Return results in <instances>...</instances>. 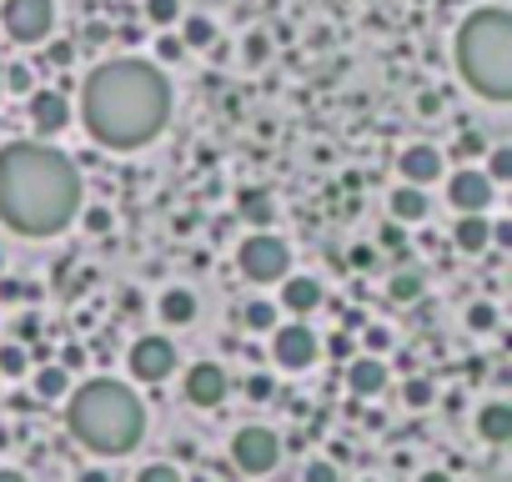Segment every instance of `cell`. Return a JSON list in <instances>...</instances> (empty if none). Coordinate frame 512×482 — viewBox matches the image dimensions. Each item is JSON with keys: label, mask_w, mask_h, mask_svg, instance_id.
Masks as SVG:
<instances>
[{"label": "cell", "mask_w": 512, "mask_h": 482, "mask_svg": "<svg viewBox=\"0 0 512 482\" xmlns=\"http://www.w3.org/2000/svg\"><path fill=\"white\" fill-rule=\"evenodd\" d=\"M81 121L96 146L136 151L161 136V126L171 121V86L151 61H136V55L106 61L91 71L81 91Z\"/></svg>", "instance_id": "6da1fadb"}, {"label": "cell", "mask_w": 512, "mask_h": 482, "mask_svg": "<svg viewBox=\"0 0 512 482\" xmlns=\"http://www.w3.org/2000/svg\"><path fill=\"white\" fill-rule=\"evenodd\" d=\"M81 211V172L66 151L11 141L0 151V221L15 236H55Z\"/></svg>", "instance_id": "7a4b0ae2"}, {"label": "cell", "mask_w": 512, "mask_h": 482, "mask_svg": "<svg viewBox=\"0 0 512 482\" xmlns=\"http://www.w3.org/2000/svg\"><path fill=\"white\" fill-rule=\"evenodd\" d=\"M66 428L76 432V442H86L101 457H121L131 452L146 432V408L141 397L126 382H111V377H96V382L76 387L66 408Z\"/></svg>", "instance_id": "3957f363"}, {"label": "cell", "mask_w": 512, "mask_h": 482, "mask_svg": "<svg viewBox=\"0 0 512 482\" xmlns=\"http://www.w3.org/2000/svg\"><path fill=\"white\" fill-rule=\"evenodd\" d=\"M458 71L478 96L512 101V15L488 5L458 25Z\"/></svg>", "instance_id": "277c9868"}, {"label": "cell", "mask_w": 512, "mask_h": 482, "mask_svg": "<svg viewBox=\"0 0 512 482\" xmlns=\"http://www.w3.org/2000/svg\"><path fill=\"white\" fill-rule=\"evenodd\" d=\"M237 261H241V277L246 281H282L286 271H292V247L272 231H256V236L241 241Z\"/></svg>", "instance_id": "5b68a950"}, {"label": "cell", "mask_w": 512, "mask_h": 482, "mask_svg": "<svg viewBox=\"0 0 512 482\" xmlns=\"http://www.w3.org/2000/svg\"><path fill=\"white\" fill-rule=\"evenodd\" d=\"M231 462L241 472H251V477H262V472H272L282 462V442H276L272 428H241L231 438Z\"/></svg>", "instance_id": "8992f818"}, {"label": "cell", "mask_w": 512, "mask_h": 482, "mask_svg": "<svg viewBox=\"0 0 512 482\" xmlns=\"http://www.w3.org/2000/svg\"><path fill=\"white\" fill-rule=\"evenodd\" d=\"M272 357L286 367V372H306V367L322 357V342H316L312 327H302V321H286V327H276V332H272Z\"/></svg>", "instance_id": "52a82bcc"}, {"label": "cell", "mask_w": 512, "mask_h": 482, "mask_svg": "<svg viewBox=\"0 0 512 482\" xmlns=\"http://www.w3.org/2000/svg\"><path fill=\"white\" fill-rule=\"evenodd\" d=\"M55 25V5L51 0H5V31L15 35V41H45Z\"/></svg>", "instance_id": "ba28073f"}, {"label": "cell", "mask_w": 512, "mask_h": 482, "mask_svg": "<svg viewBox=\"0 0 512 482\" xmlns=\"http://www.w3.org/2000/svg\"><path fill=\"white\" fill-rule=\"evenodd\" d=\"M176 372V347L166 342V337H141V342L131 347V377L136 382H166V377Z\"/></svg>", "instance_id": "9c48e42d"}, {"label": "cell", "mask_w": 512, "mask_h": 482, "mask_svg": "<svg viewBox=\"0 0 512 482\" xmlns=\"http://www.w3.org/2000/svg\"><path fill=\"white\" fill-rule=\"evenodd\" d=\"M227 387L231 382L217 362H197L186 372V402H191V408H217L221 397H227Z\"/></svg>", "instance_id": "30bf717a"}, {"label": "cell", "mask_w": 512, "mask_h": 482, "mask_svg": "<svg viewBox=\"0 0 512 482\" xmlns=\"http://www.w3.org/2000/svg\"><path fill=\"white\" fill-rule=\"evenodd\" d=\"M31 126L41 131V136H55V131L71 126V101L61 96V91H31Z\"/></svg>", "instance_id": "8fae6325"}, {"label": "cell", "mask_w": 512, "mask_h": 482, "mask_svg": "<svg viewBox=\"0 0 512 482\" xmlns=\"http://www.w3.org/2000/svg\"><path fill=\"white\" fill-rule=\"evenodd\" d=\"M447 196H452V206H458L462 216H482L492 202V182L482 172H458L452 186H447Z\"/></svg>", "instance_id": "7c38bea8"}, {"label": "cell", "mask_w": 512, "mask_h": 482, "mask_svg": "<svg viewBox=\"0 0 512 482\" xmlns=\"http://www.w3.org/2000/svg\"><path fill=\"white\" fill-rule=\"evenodd\" d=\"M397 166H402L407 186H432L437 176H442V151L437 146H407Z\"/></svg>", "instance_id": "4fadbf2b"}, {"label": "cell", "mask_w": 512, "mask_h": 482, "mask_svg": "<svg viewBox=\"0 0 512 482\" xmlns=\"http://www.w3.org/2000/svg\"><path fill=\"white\" fill-rule=\"evenodd\" d=\"M347 387L357 397H377L382 387H387V362H377V357H352L347 362Z\"/></svg>", "instance_id": "5bb4252c"}, {"label": "cell", "mask_w": 512, "mask_h": 482, "mask_svg": "<svg viewBox=\"0 0 512 482\" xmlns=\"http://www.w3.org/2000/svg\"><path fill=\"white\" fill-rule=\"evenodd\" d=\"M282 301H286V311L306 317V311L322 307V281H312V277H282Z\"/></svg>", "instance_id": "9a60e30c"}, {"label": "cell", "mask_w": 512, "mask_h": 482, "mask_svg": "<svg viewBox=\"0 0 512 482\" xmlns=\"http://www.w3.org/2000/svg\"><path fill=\"white\" fill-rule=\"evenodd\" d=\"M478 432L482 442H512V402H488L478 412Z\"/></svg>", "instance_id": "2e32d148"}, {"label": "cell", "mask_w": 512, "mask_h": 482, "mask_svg": "<svg viewBox=\"0 0 512 482\" xmlns=\"http://www.w3.org/2000/svg\"><path fill=\"white\" fill-rule=\"evenodd\" d=\"M432 202H427L422 186H397L392 192V221H427Z\"/></svg>", "instance_id": "e0dca14e"}, {"label": "cell", "mask_w": 512, "mask_h": 482, "mask_svg": "<svg viewBox=\"0 0 512 482\" xmlns=\"http://www.w3.org/2000/svg\"><path fill=\"white\" fill-rule=\"evenodd\" d=\"M422 291H427L422 271H392V281H387V301H397V307L422 301Z\"/></svg>", "instance_id": "ac0fdd59"}, {"label": "cell", "mask_w": 512, "mask_h": 482, "mask_svg": "<svg viewBox=\"0 0 512 482\" xmlns=\"http://www.w3.org/2000/svg\"><path fill=\"white\" fill-rule=\"evenodd\" d=\"M191 317H197V297H191L186 287H171V291L161 297V321H171V327H186Z\"/></svg>", "instance_id": "d6986e66"}, {"label": "cell", "mask_w": 512, "mask_h": 482, "mask_svg": "<svg viewBox=\"0 0 512 482\" xmlns=\"http://www.w3.org/2000/svg\"><path fill=\"white\" fill-rule=\"evenodd\" d=\"M488 231H492L488 216H462V221H458V236H452V241H458L462 251H472V257H478V251H488Z\"/></svg>", "instance_id": "ffe728a7"}, {"label": "cell", "mask_w": 512, "mask_h": 482, "mask_svg": "<svg viewBox=\"0 0 512 482\" xmlns=\"http://www.w3.org/2000/svg\"><path fill=\"white\" fill-rule=\"evenodd\" d=\"M71 392V372L66 367H41L35 372V397H45V402H55V397Z\"/></svg>", "instance_id": "44dd1931"}, {"label": "cell", "mask_w": 512, "mask_h": 482, "mask_svg": "<svg viewBox=\"0 0 512 482\" xmlns=\"http://www.w3.org/2000/svg\"><path fill=\"white\" fill-rule=\"evenodd\" d=\"M191 41V51H207L211 41H217V25L207 21V15H191V21H186V35H181V45Z\"/></svg>", "instance_id": "7402d4cb"}, {"label": "cell", "mask_w": 512, "mask_h": 482, "mask_svg": "<svg viewBox=\"0 0 512 482\" xmlns=\"http://www.w3.org/2000/svg\"><path fill=\"white\" fill-rule=\"evenodd\" d=\"M241 216L256 221V226H266V221H272V196H266V192H246V196H241Z\"/></svg>", "instance_id": "603a6c76"}, {"label": "cell", "mask_w": 512, "mask_h": 482, "mask_svg": "<svg viewBox=\"0 0 512 482\" xmlns=\"http://www.w3.org/2000/svg\"><path fill=\"white\" fill-rule=\"evenodd\" d=\"M482 176H488L492 186H498V182H512V146L488 151V172H482Z\"/></svg>", "instance_id": "cb8c5ba5"}, {"label": "cell", "mask_w": 512, "mask_h": 482, "mask_svg": "<svg viewBox=\"0 0 512 482\" xmlns=\"http://www.w3.org/2000/svg\"><path fill=\"white\" fill-rule=\"evenodd\" d=\"M241 317H246V327H251V332H272L276 307H272V301H251V307L241 311Z\"/></svg>", "instance_id": "d4e9b609"}, {"label": "cell", "mask_w": 512, "mask_h": 482, "mask_svg": "<svg viewBox=\"0 0 512 482\" xmlns=\"http://www.w3.org/2000/svg\"><path fill=\"white\" fill-rule=\"evenodd\" d=\"M468 327L472 332H492V327H498V307H492V301H472L468 307Z\"/></svg>", "instance_id": "484cf974"}, {"label": "cell", "mask_w": 512, "mask_h": 482, "mask_svg": "<svg viewBox=\"0 0 512 482\" xmlns=\"http://www.w3.org/2000/svg\"><path fill=\"white\" fill-rule=\"evenodd\" d=\"M25 367H31V357L21 352V347H0V377H25Z\"/></svg>", "instance_id": "4316f807"}, {"label": "cell", "mask_w": 512, "mask_h": 482, "mask_svg": "<svg viewBox=\"0 0 512 482\" xmlns=\"http://www.w3.org/2000/svg\"><path fill=\"white\" fill-rule=\"evenodd\" d=\"M0 91H15V96H31V71H25V65H5V71H0Z\"/></svg>", "instance_id": "83f0119b"}, {"label": "cell", "mask_w": 512, "mask_h": 482, "mask_svg": "<svg viewBox=\"0 0 512 482\" xmlns=\"http://www.w3.org/2000/svg\"><path fill=\"white\" fill-rule=\"evenodd\" d=\"M146 15H151V25H171L181 15V0H146Z\"/></svg>", "instance_id": "f1b7e54d"}, {"label": "cell", "mask_w": 512, "mask_h": 482, "mask_svg": "<svg viewBox=\"0 0 512 482\" xmlns=\"http://www.w3.org/2000/svg\"><path fill=\"white\" fill-rule=\"evenodd\" d=\"M302 482H337V462H327V457H316V462H306Z\"/></svg>", "instance_id": "f546056e"}, {"label": "cell", "mask_w": 512, "mask_h": 482, "mask_svg": "<svg viewBox=\"0 0 512 482\" xmlns=\"http://www.w3.org/2000/svg\"><path fill=\"white\" fill-rule=\"evenodd\" d=\"M136 482H186V477L171 467V462H151V467H141V477Z\"/></svg>", "instance_id": "4dcf8cb0"}, {"label": "cell", "mask_w": 512, "mask_h": 482, "mask_svg": "<svg viewBox=\"0 0 512 482\" xmlns=\"http://www.w3.org/2000/svg\"><path fill=\"white\" fill-rule=\"evenodd\" d=\"M402 397H407V408H427V402H432V382H422V377H417V382L402 387Z\"/></svg>", "instance_id": "1f68e13d"}, {"label": "cell", "mask_w": 512, "mask_h": 482, "mask_svg": "<svg viewBox=\"0 0 512 482\" xmlns=\"http://www.w3.org/2000/svg\"><path fill=\"white\" fill-rule=\"evenodd\" d=\"M156 55H161V61H181V55H186L181 35H161V41H156Z\"/></svg>", "instance_id": "d6a6232c"}, {"label": "cell", "mask_w": 512, "mask_h": 482, "mask_svg": "<svg viewBox=\"0 0 512 482\" xmlns=\"http://www.w3.org/2000/svg\"><path fill=\"white\" fill-rule=\"evenodd\" d=\"M246 61H251V65H262V61H266V35H262V31L246 35Z\"/></svg>", "instance_id": "836d02e7"}, {"label": "cell", "mask_w": 512, "mask_h": 482, "mask_svg": "<svg viewBox=\"0 0 512 482\" xmlns=\"http://www.w3.org/2000/svg\"><path fill=\"white\" fill-rule=\"evenodd\" d=\"M246 392L256 397V402H266V397H272L276 387H272V377H262V372H256V377H251V382H246Z\"/></svg>", "instance_id": "e575fe53"}, {"label": "cell", "mask_w": 512, "mask_h": 482, "mask_svg": "<svg viewBox=\"0 0 512 482\" xmlns=\"http://www.w3.org/2000/svg\"><path fill=\"white\" fill-rule=\"evenodd\" d=\"M367 347L372 352H387V347H392V332H387V327H367Z\"/></svg>", "instance_id": "d590c367"}, {"label": "cell", "mask_w": 512, "mask_h": 482, "mask_svg": "<svg viewBox=\"0 0 512 482\" xmlns=\"http://www.w3.org/2000/svg\"><path fill=\"white\" fill-rule=\"evenodd\" d=\"M71 61H76V45H71V41H55L51 45V65H71Z\"/></svg>", "instance_id": "8d00e7d4"}, {"label": "cell", "mask_w": 512, "mask_h": 482, "mask_svg": "<svg viewBox=\"0 0 512 482\" xmlns=\"http://www.w3.org/2000/svg\"><path fill=\"white\" fill-rule=\"evenodd\" d=\"M86 226H91V231H111V211H106V206H91Z\"/></svg>", "instance_id": "74e56055"}, {"label": "cell", "mask_w": 512, "mask_h": 482, "mask_svg": "<svg viewBox=\"0 0 512 482\" xmlns=\"http://www.w3.org/2000/svg\"><path fill=\"white\" fill-rule=\"evenodd\" d=\"M458 151H462V156H478V151H482V136H478V131H462V136H458Z\"/></svg>", "instance_id": "f35d334b"}, {"label": "cell", "mask_w": 512, "mask_h": 482, "mask_svg": "<svg viewBox=\"0 0 512 482\" xmlns=\"http://www.w3.org/2000/svg\"><path fill=\"white\" fill-rule=\"evenodd\" d=\"M417 111H422V116H437V111H442V96H437V91H427V96H417Z\"/></svg>", "instance_id": "ab89813d"}, {"label": "cell", "mask_w": 512, "mask_h": 482, "mask_svg": "<svg viewBox=\"0 0 512 482\" xmlns=\"http://www.w3.org/2000/svg\"><path fill=\"white\" fill-rule=\"evenodd\" d=\"M327 352L347 362V357H352V337H347V332H342V337H332V342H327Z\"/></svg>", "instance_id": "60d3db41"}, {"label": "cell", "mask_w": 512, "mask_h": 482, "mask_svg": "<svg viewBox=\"0 0 512 482\" xmlns=\"http://www.w3.org/2000/svg\"><path fill=\"white\" fill-rule=\"evenodd\" d=\"M382 247H402V226H397V221L382 226Z\"/></svg>", "instance_id": "b9f144b4"}, {"label": "cell", "mask_w": 512, "mask_h": 482, "mask_svg": "<svg viewBox=\"0 0 512 482\" xmlns=\"http://www.w3.org/2000/svg\"><path fill=\"white\" fill-rule=\"evenodd\" d=\"M61 367H66V372L71 367H86V352H81V347H66V352H61Z\"/></svg>", "instance_id": "7bdbcfd3"}, {"label": "cell", "mask_w": 512, "mask_h": 482, "mask_svg": "<svg viewBox=\"0 0 512 482\" xmlns=\"http://www.w3.org/2000/svg\"><path fill=\"white\" fill-rule=\"evenodd\" d=\"M11 408H15V412H31V408H35L31 392H15V397H11Z\"/></svg>", "instance_id": "ee69618b"}, {"label": "cell", "mask_w": 512, "mask_h": 482, "mask_svg": "<svg viewBox=\"0 0 512 482\" xmlns=\"http://www.w3.org/2000/svg\"><path fill=\"white\" fill-rule=\"evenodd\" d=\"M81 482H111V477L101 467H86V472H81Z\"/></svg>", "instance_id": "f6af8a7d"}, {"label": "cell", "mask_w": 512, "mask_h": 482, "mask_svg": "<svg viewBox=\"0 0 512 482\" xmlns=\"http://www.w3.org/2000/svg\"><path fill=\"white\" fill-rule=\"evenodd\" d=\"M417 482H452V477H447V472H422Z\"/></svg>", "instance_id": "bcb514c9"}, {"label": "cell", "mask_w": 512, "mask_h": 482, "mask_svg": "<svg viewBox=\"0 0 512 482\" xmlns=\"http://www.w3.org/2000/svg\"><path fill=\"white\" fill-rule=\"evenodd\" d=\"M0 482H25L21 472H0Z\"/></svg>", "instance_id": "7dc6e473"}, {"label": "cell", "mask_w": 512, "mask_h": 482, "mask_svg": "<svg viewBox=\"0 0 512 482\" xmlns=\"http://www.w3.org/2000/svg\"><path fill=\"white\" fill-rule=\"evenodd\" d=\"M191 482H211V477H191Z\"/></svg>", "instance_id": "c3c4849f"}, {"label": "cell", "mask_w": 512, "mask_h": 482, "mask_svg": "<svg viewBox=\"0 0 512 482\" xmlns=\"http://www.w3.org/2000/svg\"><path fill=\"white\" fill-rule=\"evenodd\" d=\"M0 267H5V257H0Z\"/></svg>", "instance_id": "681fc988"}, {"label": "cell", "mask_w": 512, "mask_h": 482, "mask_svg": "<svg viewBox=\"0 0 512 482\" xmlns=\"http://www.w3.org/2000/svg\"><path fill=\"white\" fill-rule=\"evenodd\" d=\"M0 71H5V65H0Z\"/></svg>", "instance_id": "f907efd6"}]
</instances>
